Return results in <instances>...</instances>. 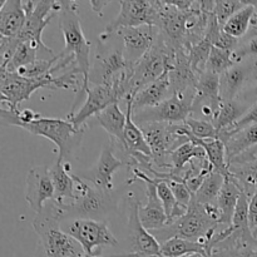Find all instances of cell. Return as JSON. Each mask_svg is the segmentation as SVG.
Masks as SVG:
<instances>
[{"mask_svg":"<svg viewBox=\"0 0 257 257\" xmlns=\"http://www.w3.org/2000/svg\"><path fill=\"white\" fill-rule=\"evenodd\" d=\"M161 252L165 257H185L192 253L211 257L210 250L206 245L180 237H172L167 241H163L161 243Z\"/></svg>","mask_w":257,"mask_h":257,"instance_id":"29","label":"cell"},{"mask_svg":"<svg viewBox=\"0 0 257 257\" xmlns=\"http://www.w3.org/2000/svg\"><path fill=\"white\" fill-rule=\"evenodd\" d=\"M256 3L257 2H246V7L238 10L233 17L227 20L222 27L223 32L230 34L233 38H241L246 34L250 23L252 20L253 15L256 14Z\"/></svg>","mask_w":257,"mask_h":257,"instance_id":"32","label":"cell"},{"mask_svg":"<svg viewBox=\"0 0 257 257\" xmlns=\"http://www.w3.org/2000/svg\"><path fill=\"white\" fill-rule=\"evenodd\" d=\"M151 25H141L136 28H122L118 34L122 37L124 45V57L131 64H136L157 40L160 30Z\"/></svg>","mask_w":257,"mask_h":257,"instance_id":"16","label":"cell"},{"mask_svg":"<svg viewBox=\"0 0 257 257\" xmlns=\"http://www.w3.org/2000/svg\"><path fill=\"white\" fill-rule=\"evenodd\" d=\"M195 97L196 88L175 93L156 107L146 108V109L133 113V119L137 123V125L155 122L181 124V123H185L192 114Z\"/></svg>","mask_w":257,"mask_h":257,"instance_id":"7","label":"cell"},{"mask_svg":"<svg viewBox=\"0 0 257 257\" xmlns=\"http://www.w3.org/2000/svg\"><path fill=\"white\" fill-rule=\"evenodd\" d=\"M252 160H257V146H255V147H252V148H250V150L246 151V152H243L242 155L237 156L236 158H233V160L231 161L230 163H228V166L241 165V163L248 162V161H252Z\"/></svg>","mask_w":257,"mask_h":257,"instance_id":"43","label":"cell"},{"mask_svg":"<svg viewBox=\"0 0 257 257\" xmlns=\"http://www.w3.org/2000/svg\"><path fill=\"white\" fill-rule=\"evenodd\" d=\"M63 230L83 247L85 255L99 256L103 247H117L118 241L104 221L94 218H73Z\"/></svg>","mask_w":257,"mask_h":257,"instance_id":"9","label":"cell"},{"mask_svg":"<svg viewBox=\"0 0 257 257\" xmlns=\"http://www.w3.org/2000/svg\"><path fill=\"white\" fill-rule=\"evenodd\" d=\"M167 183L168 186H170L171 190H172L178 205L182 206V207L185 208H188L191 201H192L193 195L191 193V191L188 190L187 186L183 182H177V181H168Z\"/></svg>","mask_w":257,"mask_h":257,"instance_id":"41","label":"cell"},{"mask_svg":"<svg viewBox=\"0 0 257 257\" xmlns=\"http://www.w3.org/2000/svg\"><path fill=\"white\" fill-rule=\"evenodd\" d=\"M217 226L218 223L211 217L206 206L200 205L192 197L187 212L172 225L166 226L165 230L162 228V231L165 233H171L170 238L180 237L185 238V240L196 241V242L206 245L210 250V242L215 236Z\"/></svg>","mask_w":257,"mask_h":257,"instance_id":"6","label":"cell"},{"mask_svg":"<svg viewBox=\"0 0 257 257\" xmlns=\"http://www.w3.org/2000/svg\"><path fill=\"white\" fill-rule=\"evenodd\" d=\"M75 182L74 198L70 203L57 205L53 203L55 211L58 212L60 221L68 217L75 218H93L98 215H102L107 210L109 198L105 193L84 182L83 178L78 175H73Z\"/></svg>","mask_w":257,"mask_h":257,"instance_id":"8","label":"cell"},{"mask_svg":"<svg viewBox=\"0 0 257 257\" xmlns=\"http://www.w3.org/2000/svg\"><path fill=\"white\" fill-rule=\"evenodd\" d=\"M170 158L171 163H172V170H171L172 181L182 182L181 173L185 170L186 165L191 163L193 160H197V158H201V160L206 158V152L201 146H196L192 142H188L173 151Z\"/></svg>","mask_w":257,"mask_h":257,"instance_id":"28","label":"cell"},{"mask_svg":"<svg viewBox=\"0 0 257 257\" xmlns=\"http://www.w3.org/2000/svg\"><path fill=\"white\" fill-rule=\"evenodd\" d=\"M175 52L166 43L161 33L150 50L133 65V75L131 80L132 97L161 77L166 70L172 69L175 62Z\"/></svg>","mask_w":257,"mask_h":257,"instance_id":"4","label":"cell"},{"mask_svg":"<svg viewBox=\"0 0 257 257\" xmlns=\"http://www.w3.org/2000/svg\"><path fill=\"white\" fill-rule=\"evenodd\" d=\"M38 59H39L38 58V50L32 44H29V43L20 42L17 50H15L14 55H13L12 60L9 62V64L4 69L0 68V70H7L9 73H15L18 69H20L23 67H27L29 64H33Z\"/></svg>","mask_w":257,"mask_h":257,"instance_id":"36","label":"cell"},{"mask_svg":"<svg viewBox=\"0 0 257 257\" xmlns=\"http://www.w3.org/2000/svg\"><path fill=\"white\" fill-rule=\"evenodd\" d=\"M165 3L181 12H187V10L192 9L196 2H192V0H165Z\"/></svg>","mask_w":257,"mask_h":257,"instance_id":"44","label":"cell"},{"mask_svg":"<svg viewBox=\"0 0 257 257\" xmlns=\"http://www.w3.org/2000/svg\"><path fill=\"white\" fill-rule=\"evenodd\" d=\"M248 108L250 107H247V105L245 104H241V103L237 102L236 99L222 100L217 118H216V120L213 122L217 132L236 124V123L246 114Z\"/></svg>","mask_w":257,"mask_h":257,"instance_id":"33","label":"cell"},{"mask_svg":"<svg viewBox=\"0 0 257 257\" xmlns=\"http://www.w3.org/2000/svg\"><path fill=\"white\" fill-rule=\"evenodd\" d=\"M27 22L23 2L8 0L0 4V35L5 38H17Z\"/></svg>","mask_w":257,"mask_h":257,"instance_id":"20","label":"cell"},{"mask_svg":"<svg viewBox=\"0 0 257 257\" xmlns=\"http://www.w3.org/2000/svg\"><path fill=\"white\" fill-rule=\"evenodd\" d=\"M23 5L27 13V22L17 38L20 42L32 44L38 50L39 59V54H42V60L54 59L57 55L43 43L42 34L53 17L59 13L60 3L44 0V2H23Z\"/></svg>","mask_w":257,"mask_h":257,"instance_id":"5","label":"cell"},{"mask_svg":"<svg viewBox=\"0 0 257 257\" xmlns=\"http://www.w3.org/2000/svg\"><path fill=\"white\" fill-rule=\"evenodd\" d=\"M223 182H225V177L216 171H212L203 181L197 193L193 195V198L203 206L217 205V198L222 190Z\"/></svg>","mask_w":257,"mask_h":257,"instance_id":"34","label":"cell"},{"mask_svg":"<svg viewBox=\"0 0 257 257\" xmlns=\"http://www.w3.org/2000/svg\"><path fill=\"white\" fill-rule=\"evenodd\" d=\"M255 95L257 97V83H256V87H255Z\"/></svg>","mask_w":257,"mask_h":257,"instance_id":"49","label":"cell"},{"mask_svg":"<svg viewBox=\"0 0 257 257\" xmlns=\"http://www.w3.org/2000/svg\"><path fill=\"white\" fill-rule=\"evenodd\" d=\"M133 98L135 97L131 95L125 99V102H127V110H125L127 120H125L124 127V153L130 157L136 153L152 157V152H151V148L146 141L142 130L138 127L137 123L133 119Z\"/></svg>","mask_w":257,"mask_h":257,"instance_id":"24","label":"cell"},{"mask_svg":"<svg viewBox=\"0 0 257 257\" xmlns=\"http://www.w3.org/2000/svg\"><path fill=\"white\" fill-rule=\"evenodd\" d=\"M15 127H20L35 136H40L52 141L59 150L57 160L63 162L70 152L75 150L82 142L84 130L77 131L70 120L57 119V118L37 115L34 120L29 123H17Z\"/></svg>","mask_w":257,"mask_h":257,"instance_id":"3","label":"cell"},{"mask_svg":"<svg viewBox=\"0 0 257 257\" xmlns=\"http://www.w3.org/2000/svg\"><path fill=\"white\" fill-rule=\"evenodd\" d=\"M120 10L114 20L105 27L99 39L105 40L113 32L122 28H136L141 25H151L158 28L160 24V10L157 3L146 0L120 2Z\"/></svg>","mask_w":257,"mask_h":257,"instance_id":"10","label":"cell"},{"mask_svg":"<svg viewBox=\"0 0 257 257\" xmlns=\"http://www.w3.org/2000/svg\"><path fill=\"white\" fill-rule=\"evenodd\" d=\"M257 146V124L245 128L241 132L236 133L226 143V157L227 163H230L233 158L242 155L243 152Z\"/></svg>","mask_w":257,"mask_h":257,"instance_id":"31","label":"cell"},{"mask_svg":"<svg viewBox=\"0 0 257 257\" xmlns=\"http://www.w3.org/2000/svg\"><path fill=\"white\" fill-rule=\"evenodd\" d=\"M221 103H222V99H221L220 93V74L206 70L198 78L197 85H196V97L195 100H193V108L210 107L213 110V115H215L216 120L218 112H220Z\"/></svg>","mask_w":257,"mask_h":257,"instance_id":"18","label":"cell"},{"mask_svg":"<svg viewBox=\"0 0 257 257\" xmlns=\"http://www.w3.org/2000/svg\"><path fill=\"white\" fill-rule=\"evenodd\" d=\"M237 38L231 37L230 34L225 33L222 29L221 30L220 35L217 37V39H216V42L213 43L212 47L220 48V49L223 50H230V52H235V48L237 47Z\"/></svg>","mask_w":257,"mask_h":257,"instance_id":"42","label":"cell"},{"mask_svg":"<svg viewBox=\"0 0 257 257\" xmlns=\"http://www.w3.org/2000/svg\"><path fill=\"white\" fill-rule=\"evenodd\" d=\"M100 127L109 135V141L115 145L119 146L120 150L124 152L125 143H124V127L125 120H127V114L122 112L118 103L109 105L107 109L100 112L99 114L95 115Z\"/></svg>","mask_w":257,"mask_h":257,"instance_id":"22","label":"cell"},{"mask_svg":"<svg viewBox=\"0 0 257 257\" xmlns=\"http://www.w3.org/2000/svg\"><path fill=\"white\" fill-rule=\"evenodd\" d=\"M170 70H166L158 79L148 84L133 98V113L138 110L152 108L161 104L163 100L172 95V85H171Z\"/></svg>","mask_w":257,"mask_h":257,"instance_id":"19","label":"cell"},{"mask_svg":"<svg viewBox=\"0 0 257 257\" xmlns=\"http://www.w3.org/2000/svg\"><path fill=\"white\" fill-rule=\"evenodd\" d=\"M185 257H206V256L200 255V253H192V255H187V256H185Z\"/></svg>","mask_w":257,"mask_h":257,"instance_id":"46","label":"cell"},{"mask_svg":"<svg viewBox=\"0 0 257 257\" xmlns=\"http://www.w3.org/2000/svg\"><path fill=\"white\" fill-rule=\"evenodd\" d=\"M246 7V2H238V0H218L215 2V8H213V14L217 19L218 24L221 27L227 23L231 17L236 14L238 10Z\"/></svg>","mask_w":257,"mask_h":257,"instance_id":"39","label":"cell"},{"mask_svg":"<svg viewBox=\"0 0 257 257\" xmlns=\"http://www.w3.org/2000/svg\"><path fill=\"white\" fill-rule=\"evenodd\" d=\"M72 170L69 163H63L55 160L52 167L49 168L50 177H52L53 185H54V203L57 205H65V200L70 202L74 198L75 182L73 175L69 172Z\"/></svg>","mask_w":257,"mask_h":257,"instance_id":"23","label":"cell"},{"mask_svg":"<svg viewBox=\"0 0 257 257\" xmlns=\"http://www.w3.org/2000/svg\"><path fill=\"white\" fill-rule=\"evenodd\" d=\"M60 218L54 206L44 207L35 215L33 228L38 235V246L34 257H84L82 246L70 237L60 226Z\"/></svg>","mask_w":257,"mask_h":257,"instance_id":"1","label":"cell"},{"mask_svg":"<svg viewBox=\"0 0 257 257\" xmlns=\"http://www.w3.org/2000/svg\"><path fill=\"white\" fill-rule=\"evenodd\" d=\"M54 200V185L47 166H35L29 170L25 181V201L39 215L44 211V202Z\"/></svg>","mask_w":257,"mask_h":257,"instance_id":"14","label":"cell"},{"mask_svg":"<svg viewBox=\"0 0 257 257\" xmlns=\"http://www.w3.org/2000/svg\"><path fill=\"white\" fill-rule=\"evenodd\" d=\"M140 207V201L135 198L130 202L128 208V231L132 241L133 252L141 256H162L161 243L141 222Z\"/></svg>","mask_w":257,"mask_h":257,"instance_id":"15","label":"cell"},{"mask_svg":"<svg viewBox=\"0 0 257 257\" xmlns=\"http://www.w3.org/2000/svg\"><path fill=\"white\" fill-rule=\"evenodd\" d=\"M59 28L64 37V49L60 53L64 57L75 58L78 68L84 77L85 89L89 88L90 75V42L82 29L79 5L77 2H59Z\"/></svg>","mask_w":257,"mask_h":257,"instance_id":"2","label":"cell"},{"mask_svg":"<svg viewBox=\"0 0 257 257\" xmlns=\"http://www.w3.org/2000/svg\"><path fill=\"white\" fill-rule=\"evenodd\" d=\"M185 124L190 128L193 137L198 138V140H216V138H218V132L212 122L188 117Z\"/></svg>","mask_w":257,"mask_h":257,"instance_id":"40","label":"cell"},{"mask_svg":"<svg viewBox=\"0 0 257 257\" xmlns=\"http://www.w3.org/2000/svg\"><path fill=\"white\" fill-rule=\"evenodd\" d=\"M250 68L243 64L233 65L220 75V93L222 100H233L247 79Z\"/></svg>","mask_w":257,"mask_h":257,"instance_id":"27","label":"cell"},{"mask_svg":"<svg viewBox=\"0 0 257 257\" xmlns=\"http://www.w3.org/2000/svg\"><path fill=\"white\" fill-rule=\"evenodd\" d=\"M236 64H238V63L236 62L235 57H233V52L212 47L206 70H210V72L221 75Z\"/></svg>","mask_w":257,"mask_h":257,"instance_id":"37","label":"cell"},{"mask_svg":"<svg viewBox=\"0 0 257 257\" xmlns=\"http://www.w3.org/2000/svg\"><path fill=\"white\" fill-rule=\"evenodd\" d=\"M137 180L143 181L146 183V196H147V203L140 207L141 222L148 231L162 230L167 226L168 218L166 215L165 207L158 197L155 178L148 177L145 172L133 167V178L128 180L127 183L131 185Z\"/></svg>","mask_w":257,"mask_h":257,"instance_id":"12","label":"cell"},{"mask_svg":"<svg viewBox=\"0 0 257 257\" xmlns=\"http://www.w3.org/2000/svg\"><path fill=\"white\" fill-rule=\"evenodd\" d=\"M123 166H128V162L119 160L114 156V145L112 142L105 143L100 152L98 162L89 172H83L82 175H78L83 180H87L94 186L100 192L109 195L113 191V176L117 170H119Z\"/></svg>","mask_w":257,"mask_h":257,"instance_id":"13","label":"cell"},{"mask_svg":"<svg viewBox=\"0 0 257 257\" xmlns=\"http://www.w3.org/2000/svg\"><path fill=\"white\" fill-rule=\"evenodd\" d=\"M135 64L127 62L124 52L120 49H114L107 54L98 55L93 70L89 75L90 85L109 84L117 78L127 73ZM89 85V87H90Z\"/></svg>","mask_w":257,"mask_h":257,"instance_id":"17","label":"cell"},{"mask_svg":"<svg viewBox=\"0 0 257 257\" xmlns=\"http://www.w3.org/2000/svg\"><path fill=\"white\" fill-rule=\"evenodd\" d=\"M155 181L156 186H157L158 197H160L161 202H162L163 207H165L166 215H167L168 218L167 226H170L172 225L173 222H176L178 218L182 217V216L187 212V208L178 205L172 190H171L170 186H168V183L166 182V181L158 180V178H155Z\"/></svg>","mask_w":257,"mask_h":257,"instance_id":"35","label":"cell"},{"mask_svg":"<svg viewBox=\"0 0 257 257\" xmlns=\"http://www.w3.org/2000/svg\"><path fill=\"white\" fill-rule=\"evenodd\" d=\"M190 140L193 145L201 146L206 152V158L211 166L213 167V171L222 175L223 177H227L230 175V170H228L227 157H226V145L221 140L216 138V140H198L190 135Z\"/></svg>","mask_w":257,"mask_h":257,"instance_id":"26","label":"cell"},{"mask_svg":"<svg viewBox=\"0 0 257 257\" xmlns=\"http://www.w3.org/2000/svg\"><path fill=\"white\" fill-rule=\"evenodd\" d=\"M211 49H212V45H211L207 40L203 39L202 42H200L198 44L191 47V49L187 52L188 59H190L191 65H192L193 72H195L198 77L206 72V67H207Z\"/></svg>","mask_w":257,"mask_h":257,"instance_id":"38","label":"cell"},{"mask_svg":"<svg viewBox=\"0 0 257 257\" xmlns=\"http://www.w3.org/2000/svg\"><path fill=\"white\" fill-rule=\"evenodd\" d=\"M255 238H256V240H257V233H256V235H255Z\"/></svg>","mask_w":257,"mask_h":257,"instance_id":"50","label":"cell"},{"mask_svg":"<svg viewBox=\"0 0 257 257\" xmlns=\"http://www.w3.org/2000/svg\"><path fill=\"white\" fill-rule=\"evenodd\" d=\"M40 88L54 89V77L49 75L38 79L20 77L18 73H9L7 70H0V94L2 103H7L9 110L18 114L19 103L28 100L35 90Z\"/></svg>","mask_w":257,"mask_h":257,"instance_id":"11","label":"cell"},{"mask_svg":"<svg viewBox=\"0 0 257 257\" xmlns=\"http://www.w3.org/2000/svg\"><path fill=\"white\" fill-rule=\"evenodd\" d=\"M237 168H228L230 176L236 185L241 188V191L246 193L248 197H252L257 192V160L248 161V162L241 163ZM230 167V166H228Z\"/></svg>","mask_w":257,"mask_h":257,"instance_id":"30","label":"cell"},{"mask_svg":"<svg viewBox=\"0 0 257 257\" xmlns=\"http://www.w3.org/2000/svg\"><path fill=\"white\" fill-rule=\"evenodd\" d=\"M250 257H257V250L253 251V252L250 255Z\"/></svg>","mask_w":257,"mask_h":257,"instance_id":"47","label":"cell"},{"mask_svg":"<svg viewBox=\"0 0 257 257\" xmlns=\"http://www.w3.org/2000/svg\"><path fill=\"white\" fill-rule=\"evenodd\" d=\"M256 19H257V12H256ZM255 35H256V37H257V24H256V27H255Z\"/></svg>","mask_w":257,"mask_h":257,"instance_id":"48","label":"cell"},{"mask_svg":"<svg viewBox=\"0 0 257 257\" xmlns=\"http://www.w3.org/2000/svg\"><path fill=\"white\" fill-rule=\"evenodd\" d=\"M109 3L110 2H97V0H92V2H89V5H90V8H92L93 12L97 13L98 15H100V17H102L103 8L107 7Z\"/></svg>","mask_w":257,"mask_h":257,"instance_id":"45","label":"cell"},{"mask_svg":"<svg viewBox=\"0 0 257 257\" xmlns=\"http://www.w3.org/2000/svg\"><path fill=\"white\" fill-rule=\"evenodd\" d=\"M241 196V188L235 183V181L228 175L225 177L222 190L217 198V207L221 212L220 225H226L231 227L232 225L233 213L237 206L238 198Z\"/></svg>","mask_w":257,"mask_h":257,"instance_id":"25","label":"cell"},{"mask_svg":"<svg viewBox=\"0 0 257 257\" xmlns=\"http://www.w3.org/2000/svg\"><path fill=\"white\" fill-rule=\"evenodd\" d=\"M172 94L196 88L198 82V75L193 72L188 54L185 49H178L175 52L173 68L170 70Z\"/></svg>","mask_w":257,"mask_h":257,"instance_id":"21","label":"cell"}]
</instances>
